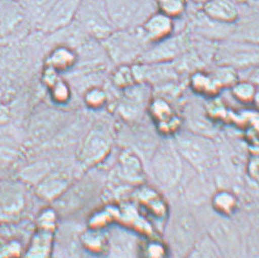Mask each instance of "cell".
I'll list each match as a JSON object with an SVG mask.
<instances>
[{"label":"cell","instance_id":"obj_13","mask_svg":"<svg viewBox=\"0 0 259 258\" xmlns=\"http://www.w3.org/2000/svg\"><path fill=\"white\" fill-rule=\"evenodd\" d=\"M256 87L257 86L250 80H237L231 87L232 95L237 102L243 104H251Z\"/></svg>","mask_w":259,"mask_h":258},{"label":"cell","instance_id":"obj_1","mask_svg":"<svg viewBox=\"0 0 259 258\" xmlns=\"http://www.w3.org/2000/svg\"><path fill=\"white\" fill-rule=\"evenodd\" d=\"M107 11L117 29L136 28L155 12V0H105Z\"/></svg>","mask_w":259,"mask_h":258},{"label":"cell","instance_id":"obj_14","mask_svg":"<svg viewBox=\"0 0 259 258\" xmlns=\"http://www.w3.org/2000/svg\"><path fill=\"white\" fill-rule=\"evenodd\" d=\"M57 0H25L26 8L33 19L41 24Z\"/></svg>","mask_w":259,"mask_h":258},{"label":"cell","instance_id":"obj_24","mask_svg":"<svg viewBox=\"0 0 259 258\" xmlns=\"http://www.w3.org/2000/svg\"><path fill=\"white\" fill-rule=\"evenodd\" d=\"M245 2L249 3V4H253V3H256L258 0H244Z\"/></svg>","mask_w":259,"mask_h":258},{"label":"cell","instance_id":"obj_7","mask_svg":"<svg viewBox=\"0 0 259 258\" xmlns=\"http://www.w3.org/2000/svg\"><path fill=\"white\" fill-rule=\"evenodd\" d=\"M202 13L209 19L225 25L235 23L239 17L233 0H208L202 5Z\"/></svg>","mask_w":259,"mask_h":258},{"label":"cell","instance_id":"obj_21","mask_svg":"<svg viewBox=\"0 0 259 258\" xmlns=\"http://www.w3.org/2000/svg\"><path fill=\"white\" fill-rule=\"evenodd\" d=\"M251 104L254 106V109L256 111H259V86L256 87V91H255V93H254V98H253V101H252Z\"/></svg>","mask_w":259,"mask_h":258},{"label":"cell","instance_id":"obj_23","mask_svg":"<svg viewBox=\"0 0 259 258\" xmlns=\"http://www.w3.org/2000/svg\"><path fill=\"white\" fill-rule=\"evenodd\" d=\"M193 2L194 3H198V4H201V5H203L204 4L206 1H208V0H192Z\"/></svg>","mask_w":259,"mask_h":258},{"label":"cell","instance_id":"obj_17","mask_svg":"<svg viewBox=\"0 0 259 258\" xmlns=\"http://www.w3.org/2000/svg\"><path fill=\"white\" fill-rule=\"evenodd\" d=\"M133 74L129 68L121 67L114 75V82L120 87H126L132 84Z\"/></svg>","mask_w":259,"mask_h":258},{"label":"cell","instance_id":"obj_4","mask_svg":"<svg viewBox=\"0 0 259 258\" xmlns=\"http://www.w3.org/2000/svg\"><path fill=\"white\" fill-rule=\"evenodd\" d=\"M222 57L227 60L226 66L232 68H248L259 66V44L257 43H233L221 50Z\"/></svg>","mask_w":259,"mask_h":258},{"label":"cell","instance_id":"obj_10","mask_svg":"<svg viewBox=\"0 0 259 258\" xmlns=\"http://www.w3.org/2000/svg\"><path fill=\"white\" fill-rule=\"evenodd\" d=\"M76 54L74 51L67 47H58L51 52L49 57L48 64L55 70L68 69L74 64Z\"/></svg>","mask_w":259,"mask_h":258},{"label":"cell","instance_id":"obj_6","mask_svg":"<svg viewBox=\"0 0 259 258\" xmlns=\"http://www.w3.org/2000/svg\"><path fill=\"white\" fill-rule=\"evenodd\" d=\"M55 228V216L54 212L48 210L42 213L40 221L38 222L36 235L33 237L28 249V255H42L46 256L51 252V243L53 237V232Z\"/></svg>","mask_w":259,"mask_h":258},{"label":"cell","instance_id":"obj_12","mask_svg":"<svg viewBox=\"0 0 259 258\" xmlns=\"http://www.w3.org/2000/svg\"><path fill=\"white\" fill-rule=\"evenodd\" d=\"M157 11L171 19L183 16L188 5V0H155Z\"/></svg>","mask_w":259,"mask_h":258},{"label":"cell","instance_id":"obj_20","mask_svg":"<svg viewBox=\"0 0 259 258\" xmlns=\"http://www.w3.org/2000/svg\"><path fill=\"white\" fill-rule=\"evenodd\" d=\"M249 245L253 252L259 253V224L254 227L250 236Z\"/></svg>","mask_w":259,"mask_h":258},{"label":"cell","instance_id":"obj_8","mask_svg":"<svg viewBox=\"0 0 259 258\" xmlns=\"http://www.w3.org/2000/svg\"><path fill=\"white\" fill-rule=\"evenodd\" d=\"M151 114L157 124L158 129L162 134H174L179 128L180 120L164 101H154L151 105Z\"/></svg>","mask_w":259,"mask_h":258},{"label":"cell","instance_id":"obj_16","mask_svg":"<svg viewBox=\"0 0 259 258\" xmlns=\"http://www.w3.org/2000/svg\"><path fill=\"white\" fill-rule=\"evenodd\" d=\"M51 87L52 97L54 98L56 102H64L70 97V90L63 81L57 79Z\"/></svg>","mask_w":259,"mask_h":258},{"label":"cell","instance_id":"obj_5","mask_svg":"<svg viewBox=\"0 0 259 258\" xmlns=\"http://www.w3.org/2000/svg\"><path fill=\"white\" fill-rule=\"evenodd\" d=\"M140 28L144 40L151 44H155L172 36L175 23L174 19L156 10L144 20Z\"/></svg>","mask_w":259,"mask_h":258},{"label":"cell","instance_id":"obj_22","mask_svg":"<svg viewBox=\"0 0 259 258\" xmlns=\"http://www.w3.org/2000/svg\"><path fill=\"white\" fill-rule=\"evenodd\" d=\"M249 80L254 83V84H255L256 86H259V66L256 67V69L254 70V73L252 74Z\"/></svg>","mask_w":259,"mask_h":258},{"label":"cell","instance_id":"obj_2","mask_svg":"<svg viewBox=\"0 0 259 258\" xmlns=\"http://www.w3.org/2000/svg\"><path fill=\"white\" fill-rule=\"evenodd\" d=\"M84 31L93 39L105 40L116 29L107 11L105 0H83L76 17Z\"/></svg>","mask_w":259,"mask_h":258},{"label":"cell","instance_id":"obj_19","mask_svg":"<svg viewBox=\"0 0 259 258\" xmlns=\"http://www.w3.org/2000/svg\"><path fill=\"white\" fill-rule=\"evenodd\" d=\"M247 174L252 180L259 184V155L250 158L247 163Z\"/></svg>","mask_w":259,"mask_h":258},{"label":"cell","instance_id":"obj_11","mask_svg":"<svg viewBox=\"0 0 259 258\" xmlns=\"http://www.w3.org/2000/svg\"><path fill=\"white\" fill-rule=\"evenodd\" d=\"M213 206L224 216H230L237 208L238 201L236 195L228 191H220L213 195Z\"/></svg>","mask_w":259,"mask_h":258},{"label":"cell","instance_id":"obj_3","mask_svg":"<svg viewBox=\"0 0 259 258\" xmlns=\"http://www.w3.org/2000/svg\"><path fill=\"white\" fill-rule=\"evenodd\" d=\"M83 0H57L40 25L46 32H56L74 21Z\"/></svg>","mask_w":259,"mask_h":258},{"label":"cell","instance_id":"obj_18","mask_svg":"<svg viewBox=\"0 0 259 258\" xmlns=\"http://www.w3.org/2000/svg\"><path fill=\"white\" fill-rule=\"evenodd\" d=\"M144 255L163 256L166 254V247L159 242H151L144 246Z\"/></svg>","mask_w":259,"mask_h":258},{"label":"cell","instance_id":"obj_9","mask_svg":"<svg viewBox=\"0 0 259 258\" xmlns=\"http://www.w3.org/2000/svg\"><path fill=\"white\" fill-rule=\"evenodd\" d=\"M191 87L201 95L213 97L222 88L213 74L197 71L191 77Z\"/></svg>","mask_w":259,"mask_h":258},{"label":"cell","instance_id":"obj_15","mask_svg":"<svg viewBox=\"0 0 259 258\" xmlns=\"http://www.w3.org/2000/svg\"><path fill=\"white\" fill-rule=\"evenodd\" d=\"M106 94L101 89L93 88L85 95V102L89 106L100 108L106 102Z\"/></svg>","mask_w":259,"mask_h":258}]
</instances>
